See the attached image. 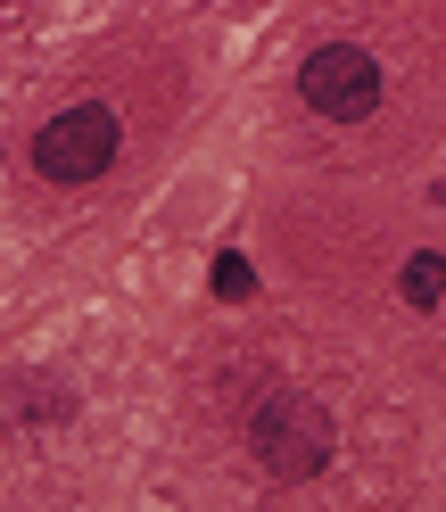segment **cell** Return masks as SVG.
I'll use <instances>...</instances> for the list:
<instances>
[{
	"label": "cell",
	"mask_w": 446,
	"mask_h": 512,
	"mask_svg": "<svg viewBox=\"0 0 446 512\" xmlns=\"http://www.w3.org/2000/svg\"><path fill=\"white\" fill-rule=\"evenodd\" d=\"M116 141H124L116 108L83 100V108L50 116L42 133H34V174H42V182H100V174L116 166Z\"/></svg>",
	"instance_id": "2"
},
{
	"label": "cell",
	"mask_w": 446,
	"mask_h": 512,
	"mask_svg": "<svg viewBox=\"0 0 446 512\" xmlns=\"http://www.w3.org/2000/svg\"><path fill=\"white\" fill-rule=\"evenodd\" d=\"M298 91H306V108L314 116H331V124H356L380 108V58L364 42H323L298 67Z\"/></svg>",
	"instance_id": "3"
},
{
	"label": "cell",
	"mask_w": 446,
	"mask_h": 512,
	"mask_svg": "<svg viewBox=\"0 0 446 512\" xmlns=\"http://www.w3.org/2000/svg\"><path fill=\"white\" fill-rule=\"evenodd\" d=\"M397 290H405V306H438V298H446V256H438V248L405 256V281H397Z\"/></svg>",
	"instance_id": "4"
},
{
	"label": "cell",
	"mask_w": 446,
	"mask_h": 512,
	"mask_svg": "<svg viewBox=\"0 0 446 512\" xmlns=\"http://www.w3.org/2000/svg\"><path fill=\"white\" fill-rule=\"evenodd\" d=\"M248 455L265 463V479H314L331 463V413L323 397H306V389H273L257 413H248Z\"/></svg>",
	"instance_id": "1"
},
{
	"label": "cell",
	"mask_w": 446,
	"mask_h": 512,
	"mask_svg": "<svg viewBox=\"0 0 446 512\" xmlns=\"http://www.w3.org/2000/svg\"><path fill=\"white\" fill-rule=\"evenodd\" d=\"M248 290H257V265H248L240 248H223L215 256V298H248Z\"/></svg>",
	"instance_id": "5"
}]
</instances>
